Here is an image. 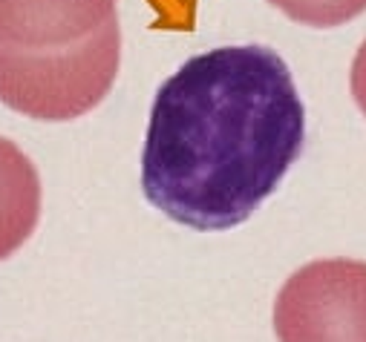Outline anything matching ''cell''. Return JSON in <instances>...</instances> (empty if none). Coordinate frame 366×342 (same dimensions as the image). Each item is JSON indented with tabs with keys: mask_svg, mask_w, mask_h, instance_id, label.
Wrapping results in <instances>:
<instances>
[{
	"mask_svg": "<svg viewBox=\"0 0 366 342\" xmlns=\"http://www.w3.org/2000/svg\"><path fill=\"white\" fill-rule=\"evenodd\" d=\"M306 109L268 46H219L182 63L156 92L141 150V190L167 219L231 231L292 170Z\"/></svg>",
	"mask_w": 366,
	"mask_h": 342,
	"instance_id": "obj_1",
	"label": "cell"
},
{
	"mask_svg": "<svg viewBox=\"0 0 366 342\" xmlns=\"http://www.w3.org/2000/svg\"><path fill=\"white\" fill-rule=\"evenodd\" d=\"M268 3L277 6L294 23L314 29L343 26L366 12V0H268Z\"/></svg>",
	"mask_w": 366,
	"mask_h": 342,
	"instance_id": "obj_6",
	"label": "cell"
},
{
	"mask_svg": "<svg viewBox=\"0 0 366 342\" xmlns=\"http://www.w3.org/2000/svg\"><path fill=\"white\" fill-rule=\"evenodd\" d=\"M349 87H352V98L366 116V41L360 43L358 55L352 61V72H349Z\"/></svg>",
	"mask_w": 366,
	"mask_h": 342,
	"instance_id": "obj_7",
	"label": "cell"
},
{
	"mask_svg": "<svg viewBox=\"0 0 366 342\" xmlns=\"http://www.w3.org/2000/svg\"><path fill=\"white\" fill-rule=\"evenodd\" d=\"M41 219V175L14 141L0 136V262L35 233Z\"/></svg>",
	"mask_w": 366,
	"mask_h": 342,
	"instance_id": "obj_5",
	"label": "cell"
},
{
	"mask_svg": "<svg viewBox=\"0 0 366 342\" xmlns=\"http://www.w3.org/2000/svg\"><path fill=\"white\" fill-rule=\"evenodd\" d=\"M280 342H366V262L317 259L294 270L277 293Z\"/></svg>",
	"mask_w": 366,
	"mask_h": 342,
	"instance_id": "obj_3",
	"label": "cell"
},
{
	"mask_svg": "<svg viewBox=\"0 0 366 342\" xmlns=\"http://www.w3.org/2000/svg\"><path fill=\"white\" fill-rule=\"evenodd\" d=\"M116 23V0H0V49L63 52Z\"/></svg>",
	"mask_w": 366,
	"mask_h": 342,
	"instance_id": "obj_4",
	"label": "cell"
},
{
	"mask_svg": "<svg viewBox=\"0 0 366 342\" xmlns=\"http://www.w3.org/2000/svg\"><path fill=\"white\" fill-rule=\"evenodd\" d=\"M121 63V26L63 52L0 49V101L38 121H72L99 107Z\"/></svg>",
	"mask_w": 366,
	"mask_h": 342,
	"instance_id": "obj_2",
	"label": "cell"
}]
</instances>
